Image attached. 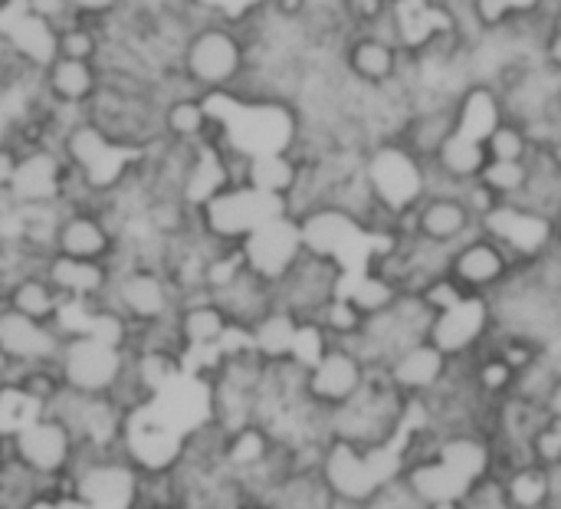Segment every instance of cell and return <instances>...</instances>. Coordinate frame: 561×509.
<instances>
[{
  "label": "cell",
  "instance_id": "15",
  "mask_svg": "<svg viewBox=\"0 0 561 509\" xmlns=\"http://www.w3.org/2000/svg\"><path fill=\"white\" fill-rule=\"evenodd\" d=\"M516 263H519V260H516L500 240H493L490 234H483V237L463 240V244L450 253L447 273H450L467 293L490 296V293L503 290V286L513 280Z\"/></svg>",
  "mask_w": 561,
  "mask_h": 509
},
{
  "label": "cell",
  "instance_id": "33",
  "mask_svg": "<svg viewBox=\"0 0 561 509\" xmlns=\"http://www.w3.org/2000/svg\"><path fill=\"white\" fill-rule=\"evenodd\" d=\"M102 49H105V26H99V23H85L76 16L62 30H56V56L99 63Z\"/></svg>",
  "mask_w": 561,
  "mask_h": 509
},
{
  "label": "cell",
  "instance_id": "30",
  "mask_svg": "<svg viewBox=\"0 0 561 509\" xmlns=\"http://www.w3.org/2000/svg\"><path fill=\"white\" fill-rule=\"evenodd\" d=\"M299 326H302L299 316H293V313L283 309V306H273L247 336H250V346H253L266 362H279V359H289V355H293Z\"/></svg>",
  "mask_w": 561,
  "mask_h": 509
},
{
  "label": "cell",
  "instance_id": "17",
  "mask_svg": "<svg viewBox=\"0 0 561 509\" xmlns=\"http://www.w3.org/2000/svg\"><path fill=\"white\" fill-rule=\"evenodd\" d=\"M450 359L431 342V339H421L408 349H401L388 365H385V375L388 382L408 398V401H417V398H427L434 395L444 378L450 375Z\"/></svg>",
  "mask_w": 561,
  "mask_h": 509
},
{
  "label": "cell",
  "instance_id": "46",
  "mask_svg": "<svg viewBox=\"0 0 561 509\" xmlns=\"http://www.w3.org/2000/svg\"><path fill=\"white\" fill-rule=\"evenodd\" d=\"M546 59L556 72H561V26L546 39Z\"/></svg>",
  "mask_w": 561,
  "mask_h": 509
},
{
  "label": "cell",
  "instance_id": "6",
  "mask_svg": "<svg viewBox=\"0 0 561 509\" xmlns=\"http://www.w3.org/2000/svg\"><path fill=\"white\" fill-rule=\"evenodd\" d=\"M385 448H358L348 441L332 438L325 444L319 474L325 480V487L348 507H362L388 477H398L391 471H385L381 464Z\"/></svg>",
  "mask_w": 561,
  "mask_h": 509
},
{
  "label": "cell",
  "instance_id": "23",
  "mask_svg": "<svg viewBox=\"0 0 561 509\" xmlns=\"http://www.w3.org/2000/svg\"><path fill=\"white\" fill-rule=\"evenodd\" d=\"M210 299L227 313V319L233 323V329L250 332L276 306V286L247 267L230 283H224L220 290H214Z\"/></svg>",
  "mask_w": 561,
  "mask_h": 509
},
{
  "label": "cell",
  "instance_id": "5",
  "mask_svg": "<svg viewBox=\"0 0 561 509\" xmlns=\"http://www.w3.org/2000/svg\"><path fill=\"white\" fill-rule=\"evenodd\" d=\"M289 211L283 197L263 194L253 184H227L197 207V227L220 244H243L263 220Z\"/></svg>",
  "mask_w": 561,
  "mask_h": 509
},
{
  "label": "cell",
  "instance_id": "41",
  "mask_svg": "<svg viewBox=\"0 0 561 509\" xmlns=\"http://www.w3.org/2000/svg\"><path fill=\"white\" fill-rule=\"evenodd\" d=\"M125 3L128 0H69L72 16H79L85 23H99V26H105L108 20H115L125 10Z\"/></svg>",
  "mask_w": 561,
  "mask_h": 509
},
{
  "label": "cell",
  "instance_id": "11",
  "mask_svg": "<svg viewBox=\"0 0 561 509\" xmlns=\"http://www.w3.org/2000/svg\"><path fill=\"white\" fill-rule=\"evenodd\" d=\"M118 244H122V227L102 207H89V204L62 207L53 253L112 263V257L118 253Z\"/></svg>",
  "mask_w": 561,
  "mask_h": 509
},
{
  "label": "cell",
  "instance_id": "48",
  "mask_svg": "<svg viewBox=\"0 0 561 509\" xmlns=\"http://www.w3.org/2000/svg\"><path fill=\"white\" fill-rule=\"evenodd\" d=\"M13 372H16V365L10 362L7 352H0V385H7V382L13 378Z\"/></svg>",
  "mask_w": 561,
  "mask_h": 509
},
{
  "label": "cell",
  "instance_id": "12",
  "mask_svg": "<svg viewBox=\"0 0 561 509\" xmlns=\"http://www.w3.org/2000/svg\"><path fill=\"white\" fill-rule=\"evenodd\" d=\"M496 326V316H493V299L490 296H477V293H467L460 303H454L450 309L437 313L434 323H431V332L427 339L450 359H470L473 352H480L490 339Z\"/></svg>",
  "mask_w": 561,
  "mask_h": 509
},
{
  "label": "cell",
  "instance_id": "37",
  "mask_svg": "<svg viewBox=\"0 0 561 509\" xmlns=\"http://www.w3.org/2000/svg\"><path fill=\"white\" fill-rule=\"evenodd\" d=\"M450 509H513V504H510L503 477L500 474H486V477L473 480L470 490Z\"/></svg>",
  "mask_w": 561,
  "mask_h": 509
},
{
  "label": "cell",
  "instance_id": "27",
  "mask_svg": "<svg viewBox=\"0 0 561 509\" xmlns=\"http://www.w3.org/2000/svg\"><path fill=\"white\" fill-rule=\"evenodd\" d=\"M302 178V161L296 158V151H263V155H247V168H243V181L253 184L263 194L283 197L289 201L293 191L299 188Z\"/></svg>",
  "mask_w": 561,
  "mask_h": 509
},
{
  "label": "cell",
  "instance_id": "49",
  "mask_svg": "<svg viewBox=\"0 0 561 509\" xmlns=\"http://www.w3.org/2000/svg\"><path fill=\"white\" fill-rule=\"evenodd\" d=\"M138 509H184L181 500H145L138 504Z\"/></svg>",
  "mask_w": 561,
  "mask_h": 509
},
{
  "label": "cell",
  "instance_id": "18",
  "mask_svg": "<svg viewBox=\"0 0 561 509\" xmlns=\"http://www.w3.org/2000/svg\"><path fill=\"white\" fill-rule=\"evenodd\" d=\"M401 53L404 49L394 43V36L362 30L345 43L342 63L355 82H362L368 89H385L401 76Z\"/></svg>",
  "mask_w": 561,
  "mask_h": 509
},
{
  "label": "cell",
  "instance_id": "8",
  "mask_svg": "<svg viewBox=\"0 0 561 509\" xmlns=\"http://www.w3.org/2000/svg\"><path fill=\"white\" fill-rule=\"evenodd\" d=\"M69 184H72V168L56 145L23 148L16 158L7 204L10 207H62Z\"/></svg>",
  "mask_w": 561,
  "mask_h": 509
},
{
  "label": "cell",
  "instance_id": "14",
  "mask_svg": "<svg viewBox=\"0 0 561 509\" xmlns=\"http://www.w3.org/2000/svg\"><path fill=\"white\" fill-rule=\"evenodd\" d=\"M247 267L253 273H260L263 280H270L273 286L293 270V263L302 257V230H299V217L283 211L270 220H263L243 244H240Z\"/></svg>",
  "mask_w": 561,
  "mask_h": 509
},
{
  "label": "cell",
  "instance_id": "20",
  "mask_svg": "<svg viewBox=\"0 0 561 509\" xmlns=\"http://www.w3.org/2000/svg\"><path fill=\"white\" fill-rule=\"evenodd\" d=\"M161 135L181 145H207L224 138V122L207 95L181 92L161 102Z\"/></svg>",
  "mask_w": 561,
  "mask_h": 509
},
{
  "label": "cell",
  "instance_id": "25",
  "mask_svg": "<svg viewBox=\"0 0 561 509\" xmlns=\"http://www.w3.org/2000/svg\"><path fill=\"white\" fill-rule=\"evenodd\" d=\"M3 306L23 313L30 319L59 326L66 299L59 296V290L49 283V276L39 267V270H13V276H10V283L3 290Z\"/></svg>",
  "mask_w": 561,
  "mask_h": 509
},
{
  "label": "cell",
  "instance_id": "52",
  "mask_svg": "<svg viewBox=\"0 0 561 509\" xmlns=\"http://www.w3.org/2000/svg\"><path fill=\"white\" fill-rule=\"evenodd\" d=\"M559 105H561V89H559Z\"/></svg>",
  "mask_w": 561,
  "mask_h": 509
},
{
  "label": "cell",
  "instance_id": "3",
  "mask_svg": "<svg viewBox=\"0 0 561 509\" xmlns=\"http://www.w3.org/2000/svg\"><path fill=\"white\" fill-rule=\"evenodd\" d=\"M105 306L118 313L131 329H148L171 323L181 306V293L164 267L148 260H131L112 267V286Z\"/></svg>",
  "mask_w": 561,
  "mask_h": 509
},
{
  "label": "cell",
  "instance_id": "1",
  "mask_svg": "<svg viewBox=\"0 0 561 509\" xmlns=\"http://www.w3.org/2000/svg\"><path fill=\"white\" fill-rule=\"evenodd\" d=\"M250 33L233 23H204L187 33L181 56H178V76L197 92V95H224L230 92L250 69Z\"/></svg>",
  "mask_w": 561,
  "mask_h": 509
},
{
  "label": "cell",
  "instance_id": "24",
  "mask_svg": "<svg viewBox=\"0 0 561 509\" xmlns=\"http://www.w3.org/2000/svg\"><path fill=\"white\" fill-rule=\"evenodd\" d=\"M477 224L473 211L463 204L460 194H427L421 207L414 211V230L424 244L450 247L463 244L470 227Z\"/></svg>",
  "mask_w": 561,
  "mask_h": 509
},
{
  "label": "cell",
  "instance_id": "50",
  "mask_svg": "<svg viewBox=\"0 0 561 509\" xmlns=\"http://www.w3.org/2000/svg\"><path fill=\"white\" fill-rule=\"evenodd\" d=\"M546 158H549V165H552V168L561 174V138L549 145V155H546Z\"/></svg>",
  "mask_w": 561,
  "mask_h": 509
},
{
  "label": "cell",
  "instance_id": "2",
  "mask_svg": "<svg viewBox=\"0 0 561 509\" xmlns=\"http://www.w3.org/2000/svg\"><path fill=\"white\" fill-rule=\"evenodd\" d=\"M362 178L371 191L375 207L391 220L414 214L431 194L427 168L408 142H381L368 148L362 158Z\"/></svg>",
  "mask_w": 561,
  "mask_h": 509
},
{
  "label": "cell",
  "instance_id": "4",
  "mask_svg": "<svg viewBox=\"0 0 561 509\" xmlns=\"http://www.w3.org/2000/svg\"><path fill=\"white\" fill-rule=\"evenodd\" d=\"M56 369L69 392L115 395L128 372V349L92 332H66Z\"/></svg>",
  "mask_w": 561,
  "mask_h": 509
},
{
  "label": "cell",
  "instance_id": "29",
  "mask_svg": "<svg viewBox=\"0 0 561 509\" xmlns=\"http://www.w3.org/2000/svg\"><path fill=\"white\" fill-rule=\"evenodd\" d=\"M431 158H434V165H437V171L444 178H450V181H457L463 188V184L480 178V171L490 161V151H486V142H477V138H467L460 132H450L437 145V151Z\"/></svg>",
  "mask_w": 561,
  "mask_h": 509
},
{
  "label": "cell",
  "instance_id": "28",
  "mask_svg": "<svg viewBox=\"0 0 561 509\" xmlns=\"http://www.w3.org/2000/svg\"><path fill=\"white\" fill-rule=\"evenodd\" d=\"M510 494L513 509H552L559 504V487H556V471L542 467L539 461L519 464L506 474H500Z\"/></svg>",
  "mask_w": 561,
  "mask_h": 509
},
{
  "label": "cell",
  "instance_id": "19",
  "mask_svg": "<svg viewBox=\"0 0 561 509\" xmlns=\"http://www.w3.org/2000/svg\"><path fill=\"white\" fill-rule=\"evenodd\" d=\"M39 86L53 105L69 109V112H85L95 92L102 89V66L89 59L53 56L39 69Z\"/></svg>",
  "mask_w": 561,
  "mask_h": 509
},
{
  "label": "cell",
  "instance_id": "16",
  "mask_svg": "<svg viewBox=\"0 0 561 509\" xmlns=\"http://www.w3.org/2000/svg\"><path fill=\"white\" fill-rule=\"evenodd\" d=\"M62 339L66 332L56 323H39L10 306H0V352H7L16 369L56 362Z\"/></svg>",
  "mask_w": 561,
  "mask_h": 509
},
{
  "label": "cell",
  "instance_id": "45",
  "mask_svg": "<svg viewBox=\"0 0 561 509\" xmlns=\"http://www.w3.org/2000/svg\"><path fill=\"white\" fill-rule=\"evenodd\" d=\"M542 408H546V415H549V418H559L561 421V372L556 375V382H552V388H549V395H546Z\"/></svg>",
  "mask_w": 561,
  "mask_h": 509
},
{
  "label": "cell",
  "instance_id": "35",
  "mask_svg": "<svg viewBox=\"0 0 561 509\" xmlns=\"http://www.w3.org/2000/svg\"><path fill=\"white\" fill-rule=\"evenodd\" d=\"M358 509H440L434 507L404 474L388 477Z\"/></svg>",
  "mask_w": 561,
  "mask_h": 509
},
{
  "label": "cell",
  "instance_id": "53",
  "mask_svg": "<svg viewBox=\"0 0 561 509\" xmlns=\"http://www.w3.org/2000/svg\"><path fill=\"white\" fill-rule=\"evenodd\" d=\"M348 509H358V507H348Z\"/></svg>",
  "mask_w": 561,
  "mask_h": 509
},
{
  "label": "cell",
  "instance_id": "22",
  "mask_svg": "<svg viewBox=\"0 0 561 509\" xmlns=\"http://www.w3.org/2000/svg\"><path fill=\"white\" fill-rule=\"evenodd\" d=\"M43 273L59 290L66 306H95L105 303V293L112 286V267L95 260H76L62 253H49L43 263Z\"/></svg>",
  "mask_w": 561,
  "mask_h": 509
},
{
  "label": "cell",
  "instance_id": "44",
  "mask_svg": "<svg viewBox=\"0 0 561 509\" xmlns=\"http://www.w3.org/2000/svg\"><path fill=\"white\" fill-rule=\"evenodd\" d=\"M312 10V0H270V13L283 23H299Z\"/></svg>",
  "mask_w": 561,
  "mask_h": 509
},
{
  "label": "cell",
  "instance_id": "42",
  "mask_svg": "<svg viewBox=\"0 0 561 509\" xmlns=\"http://www.w3.org/2000/svg\"><path fill=\"white\" fill-rule=\"evenodd\" d=\"M470 7H473V16L480 20V26H486V30H500L513 20L510 0H470Z\"/></svg>",
  "mask_w": 561,
  "mask_h": 509
},
{
  "label": "cell",
  "instance_id": "9",
  "mask_svg": "<svg viewBox=\"0 0 561 509\" xmlns=\"http://www.w3.org/2000/svg\"><path fill=\"white\" fill-rule=\"evenodd\" d=\"M368 372L371 369L352 346L329 342L325 352L306 369V401H312L322 411H335L365 388Z\"/></svg>",
  "mask_w": 561,
  "mask_h": 509
},
{
  "label": "cell",
  "instance_id": "43",
  "mask_svg": "<svg viewBox=\"0 0 561 509\" xmlns=\"http://www.w3.org/2000/svg\"><path fill=\"white\" fill-rule=\"evenodd\" d=\"M16 158L20 151L10 142H0V204H7L10 184H13V171H16Z\"/></svg>",
  "mask_w": 561,
  "mask_h": 509
},
{
  "label": "cell",
  "instance_id": "26",
  "mask_svg": "<svg viewBox=\"0 0 561 509\" xmlns=\"http://www.w3.org/2000/svg\"><path fill=\"white\" fill-rule=\"evenodd\" d=\"M506 122V102L503 95L486 86V82H477L470 86L463 95H457L454 102V132L467 135V138H477V142H486L500 125Z\"/></svg>",
  "mask_w": 561,
  "mask_h": 509
},
{
  "label": "cell",
  "instance_id": "36",
  "mask_svg": "<svg viewBox=\"0 0 561 509\" xmlns=\"http://www.w3.org/2000/svg\"><path fill=\"white\" fill-rule=\"evenodd\" d=\"M486 151L490 158H503V161H529L533 155V142L529 132L519 122H503L490 138H486Z\"/></svg>",
  "mask_w": 561,
  "mask_h": 509
},
{
  "label": "cell",
  "instance_id": "47",
  "mask_svg": "<svg viewBox=\"0 0 561 509\" xmlns=\"http://www.w3.org/2000/svg\"><path fill=\"white\" fill-rule=\"evenodd\" d=\"M542 7V0H510V13L513 16H533Z\"/></svg>",
  "mask_w": 561,
  "mask_h": 509
},
{
  "label": "cell",
  "instance_id": "38",
  "mask_svg": "<svg viewBox=\"0 0 561 509\" xmlns=\"http://www.w3.org/2000/svg\"><path fill=\"white\" fill-rule=\"evenodd\" d=\"M533 457L549 467V471H561V421L559 418H542V425L533 434Z\"/></svg>",
  "mask_w": 561,
  "mask_h": 509
},
{
  "label": "cell",
  "instance_id": "7",
  "mask_svg": "<svg viewBox=\"0 0 561 509\" xmlns=\"http://www.w3.org/2000/svg\"><path fill=\"white\" fill-rule=\"evenodd\" d=\"M10 454L46 480H62L79 454L76 434L53 415L39 411L10 434Z\"/></svg>",
  "mask_w": 561,
  "mask_h": 509
},
{
  "label": "cell",
  "instance_id": "40",
  "mask_svg": "<svg viewBox=\"0 0 561 509\" xmlns=\"http://www.w3.org/2000/svg\"><path fill=\"white\" fill-rule=\"evenodd\" d=\"M13 3H20V7H23L26 13H33L36 20L49 23L53 30H62L66 23L76 20L69 0H13Z\"/></svg>",
  "mask_w": 561,
  "mask_h": 509
},
{
  "label": "cell",
  "instance_id": "51",
  "mask_svg": "<svg viewBox=\"0 0 561 509\" xmlns=\"http://www.w3.org/2000/svg\"><path fill=\"white\" fill-rule=\"evenodd\" d=\"M7 454H10V438L0 431V464H3V457H7Z\"/></svg>",
  "mask_w": 561,
  "mask_h": 509
},
{
  "label": "cell",
  "instance_id": "31",
  "mask_svg": "<svg viewBox=\"0 0 561 509\" xmlns=\"http://www.w3.org/2000/svg\"><path fill=\"white\" fill-rule=\"evenodd\" d=\"M365 313L358 309V303L348 296V293H335L322 309H319V316L312 319L325 336H329V342H352L362 329H365Z\"/></svg>",
  "mask_w": 561,
  "mask_h": 509
},
{
  "label": "cell",
  "instance_id": "34",
  "mask_svg": "<svg viewBox=\"0 0 561 509\" xmlns=\"http://www.w3.org/2000/svg\"><path fill=\"white\" fill-rule=\"evenodd\" d=\"M477 181H483L500 201H503V197H523V194L529 191V181H533V165H529V161L490 158Z\"/></svg>",
  "mask_w": 561,
  "mask_h": 509
},
{
  "label": "cell",
  "instance_id": "21",
  "mask_svg": "<svg viewBox=\"0 0 561 509\" xmlns=\"http://www.w3.org/2000/svg\"><path fill=\"white\" fill-rule=\"evenodd\" d=\"M174 329H178L184 355L187 352H220L227 346V339L237 332L233 323L227 319V313L210 299V293L181 299Z\"/></svg>",
  "mask_w": 561,
  "mask_h": 509
},
{
  "label": "cell",
  "instance_id": "10",
  "mask_svg": "<svg viewBox=\"0 0 561 509\" xmlns=\"http://www.w3.org/2000/svg\"><path fill=\"white\" fill-rule=\"evenodd\" d=\"M342 280H345L342 263L302 250V257L293 263V270L276 283V306L289 309L302 323L316 319L319 309L342 290Z\"/></svg>",
  "mask_w": 561,
  "mask_h": 509
},
{
  "label": "cell",
  "instance_id": "39",
  "mask_svg": "<svg viewBox=\"0 0 561 509\" xmlns=\"http://www.w3.org/2000/svg\"><path fill=\"white\" fill-rule=\"evenodd\" d=\"M391 0H339L342 16L362 33V30H378L388 20Z\"/></svg>",
  "mask_w": 561,
  "mask_h": 509
},
{
  "label": "cell",
  "instance_id": "13",
  "mask_svg": "<svg viewBox=\"0 0 561 509\" xmlns=\"http://www.w3.org/2000/svg\"><path fill=\"white\" fill-rule=\"evenodd\" d=\"M486 234L500 240L516 260L542 257L556 240V220L523 201H500L486 217H480Z\"/></svg>",
  "mask_w": 561,
  "mask_h": 509
},
{
  "label": "cell",
  "instance_id": "32",
  "mask_svg": "<svg viewBox=\"0 0 561 509\" xmlns=\"http://www.w3.org/2000/svg\"><path fill=\"white\" fill-rule=\"evenodd\" d=\"M10 385H13L23 398H30L39 411L49 408V405L59 398V392L66 388V385H62V375H59V369H56V362H49V365H20V369L13 372Z\"/></svg>",
  "mask_w": 561,
  "mask_h": 509
}]
</instances>
